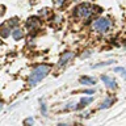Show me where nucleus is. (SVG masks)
I'll return each instance as SVG.
<instances>
[{"instance_id":"nucleus-8","label":"nucleus","mask_w":126,"mask_h":126,"mask_svg":"<svg viewBox=\"0 0 126 126\" xmlns=\"http://www.w3.org/2000/svg\"><path fill=\"white\" fill-rule=\"evenodd\" d=\"M72 57H74V53H71V51H66V53H63L61 61H59V66H64V64H67V62H68Z\"/></svg>"},{"instance_id":"nucleus-10","label":"nucleus","mask_w":126,"mask_h":126,"mask_svg":"<svg viewBox=\"0 0 126 126\" xmlns=\"http://www.w3.org/2000/svg\"><path fill=\"white\" fill-rule=\"evenodd\" d=\"M92 100H93L92 97H84V98H81L80 102H79V105H78V109H80V108H83V106H85L87 104L92 102Z\"/></svg>"},{"instance_id":"nucleus-6","label":"nucleus","mask_w":126,"mask_h":126,"mask_svg":"<svg viewBox=\"0 0 126 126\" xmlns=\"http://www.w3.org/2000/svg\"><path fill=\"white\" fill-rule=\"evenodd\" d=\"M101 80L104 81L105 85L108 87V88H110V89H114V88L117 87V83L114 81L112 78H109L108 75H102V76H101Z\"/></svg>"},{"instance_id":"nucleus-5","label":"nucleus","mask_w":126,"mask_h":126,"mask_svg":"<svg viewBox=\"0 0 126 126\" xmlns=\"http://www.w3.org/2000/svg\"><path fill=\"white\" fill-rule=\"evenodd\" d=\"M12 34V28L8 25V24H3L1 26H0V37L1 38H8L9 35Z\"/></svg>"},{"instance_id":"nucleus-11","label":"nucleus","mask_w":126,"mask_h":126,"mask_svg":"<svg viewBox=\"0 0 126 126\" xmlns=\"http://www.w3.org/2000/svg\"><path fill=\"white\" fill-rule=\"evenodd\" d=\"M114 101V98L113 97H108V98H106V100L104 101V102H102V104H101V106H100V109H104V108H109V106L110 105H112V102Z\"/></svg>"},{"instance_id":"nucleus-14","label":"nucleus","mask_w":126,"mask_h":126,"mask_svg":"<svg viewBox=\"0 0 126 126\" xmlns=\"http://www.w3.org/2000/svg\"><path fill=\"white\" fill-rule=\"evenodd\" d=\"M33 124H34V120H33V118H32V117L26 118V120L24 121V125H25V126H32Z\"/></svg>"},{"instance_id":"nucleus-3","label":"nucleus","mask_w":126,"mask_h":126,"mask_svg":"<svg viewBox=\"0 0 126 126\" xmlns=\"http://www.w3.org/2000/svg\"><path fill=\"white\" fill-rule=\"evenodd\" d=\"M91 29L97 33H105L110 29V20L106 17H98L94 18L91 24Z\"/></svg>"},{"instance_id":"nucleus-4","label":"nucleus","mask_w":126,"mask_h":126,"mask_svg":"<svg viewBox=\"0 0 126 126\" xmlns=\"http://www.w3.org/2000/svg\"><path fill=\"white\" fill-rule=\"evenodd\" d=\"M39 26H41V20H39L38 17H30V18L26 21V28H28L30 32L38 30Z\"/></svg>"},{"instance_id":"nucleus-12","label":"nucleus","mask_w":126,"mask_h":126,"mask_svg":"<svg viewBox=\"0 0 126 126\" xmlns=\"http://www.w3.org/2000/svg\"><path fill=\"white\" fill-rule=\"evenodd\" d=\"M7 24L12 28V29H15V28L18 25V18H17V17H15V18H12V20H8V22H7Z\"/></svg>"},{"instance_id":"nucleus-18","label":"nucleus","mask_w":126,"mask_h":126,"mask_svg":"<svg viewBox=\"0 0 126 126\" xmlns=\"http://www.w3.org/2000/svg\"><path fill=\"white\" fill-rule=\"evenodd\" d=\"M84 93H94V91L93 89H87V91H84Z\"/></svg>"},{"instance_id":"nucleus-13","label":"nucleus","mask_w":126,"mask_h":126,"mask_svg":"<svg viewBox=\"0 0 126 126\" xmlns=\"http://www.w3.org/2000/svg\"><path fill=\"white\" fill-rule=\"evenodd\" d=\"M112 63H114V61H106V62L100 63V64H94V66H92V68H98V67H102V66H109V64H112Z\"/></svg>"},{"instance_id":"nucleus-17","label":"nucleus","mask_w":126,"mask_h":126,"mask_svg":"<svg viewBox=\"0 0 126 126\" xmlns=\"http://www.w3.org/2000/svg\"><path fill=\"white\" fill-rule=\"evenodd\" d=\"M116 72H124V68H122V67H117V68H116Z\"/></svg>"},{"instance_id":"nucleus-9","label":"nucleus","mask_w":126,"mask_h":126,"mask_svg":"<svg viewBox=\"0 0 126 126\" xmlns=\"http://www.w3.org/2000/svg\"><path fill=\"white\" fill-rule=\"evenodd\" d=\"M80 83L81 84H85V85H92L96 83V80L93 78H89V76H83V78H80Z\"/></svg>"},{"instance_id":"nucleus-20","label":"nucleus","mask_w":126,"mask_h":126,"mask_svg":"<svg viewBox=\"0 0 126 126\" xmlns=\"http://www.w3.org/2000/svg\"><path fill=\"white\" fill-rule=\"evenodd\" d=\"M1 109H3V102L0 101V110H1Z\"/></svg>"},{"instance_id":"nucleus-21","label":"nucleus","mask_w":126,"mask_h":126,"mask_svg":"<svg viewBox=\"0 0 126 126\" xmlns=\"http://www.w3.org/2000/svg\"><path fill=\"white\" fill-rule=\"evenodd\" d=\"M124 72H125V74H124V78L126 79V71H125V70H124Z\"/></svg>"},{"instance_id":"nucleus-7","label":"nucleus","mask_w":126,"mask_h":126,"mask_svg":"<svg viewBox=\"0 0 126 126\" xmlns=\"http://www.w3.org/2000/svg\"><path fill=\"white\" fill-rule=\"evenodd\" d=\"M12 37H13L15 41H20V39L24 38V30L21 28L16 26L15 29H12Z\"/></svg>"},{"instance_id":"nucleus-2","label":"nucleus","mask_w":126,"mask_h":126,"mask_svg":"<svg viewBox=\"0 0 126 126\" xmlns=\"http://www.w3.org/2000/svg\"><path fill=\"white\" fill-rule=\"evenodd\" d=\"M96 7L91 5L88 3L84 4H79V5L74 9V15L75 17L79 20H89L93 17V15L96 13Z\"/></svg>"},{"instance_id":"nucleus-1","label":"nucleus","mask_w":126,"mask_h":126,"mask_svg":"<svg viewBox=\"0 0 126 126\" xmlns=\"http://www.w3.org/2000/svg\"><path fill=\"white\" fill-rule=\"evenodd\" d=\"M50 70H51V66L45 64V63L35 66L34 68H33V71H32V74H30V78H29V85H30V87L37 85V83H38V81H41L42 79H45V78L47 76V74L50 72Z\"/></svg>"},{"instance_id":"nucleus-16","label":"nucleus","mask_w":126,"mask_h":126,"mask_svg":"<svg viewBox=\"0 0 126 126\" xmlns=\"http://www.w3.org/2000/svg\"><path fill=\"white\" fill-rule=\"evenodd\" d=\"M89 55H91V51H85V54H83L81 58L84 59V58H87V57H89Z\"/></svg>"},{"instance_id":"nucleus-19","label":"nucleus","mask_w":126,"mask_h":126,"mask_svg":"<svg viewBox=\"0 0 126 126\" xmlns=\"http://www.w3.org/2000/svg\"><path fill=\"white\" fill-rule=\"evenodd\" d=\"M42 112H43V113H46V106L43 105V104H42Z\"/></svg>"},{"instance_id":"nucleus-15","label":"nucleus","mask_w":126,"mask_h":126,"mask_svg":"<svg viewBox=\"0 0 126 126\" xmlns=\"http://www.w3.org/2000/svg\"><path fill=\"white\" fill-rule=\"evenodd\" d=\"M66 3V0H55V5L57 7H62Z\"/></svg>"}]
</instances>
